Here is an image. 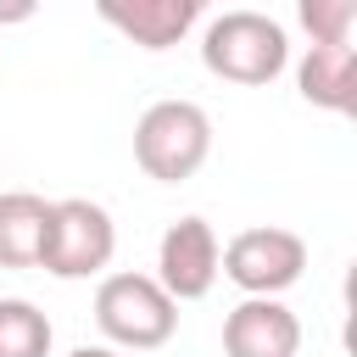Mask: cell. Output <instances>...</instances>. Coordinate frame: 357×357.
<instances>
[{
  "instance_id": "12",
  "label": "cell",
  "mask_w": 357,
  "mask_h": 357,
  "mask_svg": "<svg viewBox=\"0 0 357 357\" xmlns=\"http://www.w3.org/2000/svg\"><path fill=\"white\" fill-rule=\"evenodd\" d=\"M296 17H301V28L312 33V45H351L357 0H301Z\"/></svg>"
},
{
  "instance_id": "3",
  "label": "cell",
  "mask_w": 357,
  "mask_h": 357,
  "mask_svg": "<svg viewBox=\"0 0 357 357\" xmlns=\"http://www.w3.org/2000/svg\"><path fill=\"white\" fill-rule=\"evenodd\" d=\"M95 324L123 351H156L178 329V301L151 273H106L95 284Z\"/></svg>"
},
{
  "instance_id": "8",
  "label": "cell",
  "mask_w": 357,
  "mask_h": 357,
  "mask_svg": "<svg viewBox=\"0 0 357 357\" xmlns=\"http://www.w3.org/2000/svg\"><path fill=\"white\" fill-rule=\"evenodd\" d=\"M100 17L139 50H167L201 22V0H100Z\"/></svg>"
},
{
  "instance_id": "2",
  "label": "cell",
  "mask_w": 357,
  "mask_h": 357,
  "mask_svg": "<svg viewBox=\"0 0 357 357\" xmlns=\"http://www.w3.org/2000/svg\"><path fill=\"white\" fill-rule=\"evenodd\" d=\"M212 156V117L195 100H156L134 123V162L156 184H184Z\"/></svg>"
},
{
  "instance_id": "5",
  "label": "cell",
  "mask_w": 357,
  "mask_h": 357,
  "mask_svg": "<svg viewBox=\"0 0 357 357\" xmlns=\"http://www.w3.org/2000/svg\"><path fill=\"white\" fill-rule=\"evenodd\" d=\"M218 273H229V284H240L245 296H284L301 273H307V240L296 229H240L223 251H218Z\"/></svg>"
},
{
  "instance_id": "9",
  "label": "cell",
  "mask_w": 357,
  "mask_h": 357,
  "mask_svg": "<svg viewBox=\"0 0 357 357\" xmlns=\"http://www.w3.org/2000/svg\"><path fill=\"white\" fill-rule=\"evenodd\" d=\"M296 89H301L307 106L346 117L357 106V56H351V45H307V56L296 61Z\"/></svg>"
},
{
  "instance_id": "4",
  "label": "cell",
  "mask_w": 357,
  "mask_h": 357,
  "mask_svg": "<svg viewBox=\"0 0 357 357\" xmlns=\"http://www.w3.org/2000/svg\"><path fill=\"white\" fill-rule=\"evenodd\" d=\"M112 257H117V223L100 201H89V195L50 201V234H45V257H39L45 273L95 279L112 268Z\"/></svg>"
},
{
  "instance_id": "14",
  "label": "cell",
  "mask_w": 357,
  "mask_h": 357,
  "mask_svg": "<svg viewBox=\"0 0 357 357\" xmlns=\"http://www.w3.org/2000/svg\"><path fill=\"white\" fill-rule=\"evenodd\" d=\"M33 6H0V22H17V17H28Z\"/></svg>"
},
{
  "instance_id": "6",
  "label": "cell",
  "mask_w": 357,
  "mask_h": 357,
  "mask_svg": "<svg viewBox=\"0 0 357 357\" xmlns=\"http://www.w3.org/2000/svg\"><path fill=\"white\" fill-rule=\"evenodd\" d=\"M218 234H212V223L206 218H178V223H167V234H162V245H156V284L173 296V301H201V296H212V284H218Z\"/></svg>"
},
{
  "instance_id": "1",
  "label": "cell",
  "mask_w": 357,
  "mask_h": 357,
  "mask_svg": "<svg viewBox=\"0 0 357 357\" xmlns=\"http://www.w3.org/2000/svg\"><path fill=\"white\" fill-rule=\"evenodd\" d=\"M201 61L223 84H273L290 67V33L268 11H218L201 33Z\"/></svg>"
},
{
  "instance_id": "11",
  "label": "cell",
  "mask_w": 357,
  "mask_h": 357,
  "mask_svg": "<svg viewBox=\"0 0 357 357\" xmlns=\"http://www.w3.org/2000/svg\"><path fill=\"white\" fill-rule=\"evenodd\" d=\"M50 346H56L50 318L33 301L6 296L0 301V357H50Z\"/></svg>"
},
{
  "instance_id": "7",
  "label": "cell",
  "mask_w": 357,
  "mask_h": 357,
  "mask_svg": "<svg viewBox=\"0 0 357 357\" xmlns=\"http://www.w3.org/2000/svg\"><path fill=\"white\" fill-rule=\"evenodd\" d=\"M301 318L273 296H245L223 318V357H296Z\"/></svg>"
},
{
  "instance_id": "13",
  "label": "cell",
  "mask_w": 357,
  "mask_h": 357,
  "mask_svg": "<svg viewBox=\"0 0 357 357\" xmlns=\"http://www.w3.org/2000/svg\"><path fill=\"white\" fill-rule=\"evenodd\" d=\"M67 357H128V351H112V346H78V351H67Z\"/></svg>"
},
{
  "instance_id": "10",
  "label": "cell",
  "mask_w": 357,
  "mask_h": 357,
  "mask_svg": "<svg viewBox=\"0 0 357 357\" xmlns=\"http://www.w3.org/2000/svg\"><path fill=\"white\" fill-rule=\"evenodd\" d=\"M50 234V201L33 190L0 195V268H39Z\"/></svg>"
}]
</instances>
